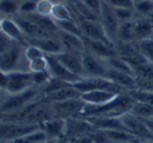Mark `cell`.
Listing matches in <instances>:
<instances>
[{
	"label": "cell",
	"instance_id": "cell-1",
	"mask_svg": "<svg viewBox=\"0 0 153 143\" xmlns=\"http://www.w3.org/2000/svg\"><path fill=\"white\" fill-rule=\"evenodd\" d=\"M38 96V86H33L18 94H7V96L1 101L0 105L1 114L3 116H7L18 113L28 104L37 101Z\"/></svg>",
	"mask_w": 153,
	"mask_h": 143
},
{
	"label": "cell",
	"instance_id": "cell-2",
	"mask_svg": "<svg viewBox=\"0 0 153 143\" xmlns=\"http://www.w3.org/2000/svg\"><path fill=\"white\" fill-rule=\"evenodd\" d=\"M36 86L30 70H16L11 73L1 72V88L7 94H18Z\"/></svg>",
	"mask_w": 153,
	"mask_h": 143
},
{
	"label": "cell",
	"instance_id": "cell-3",
	"mask_svg": "<svg viewBox=\"0 0 153 143\" xmlns=\"http://www.w3.org/2000/svg\"><path fill=\"white\" fill-rule=\"evenodd\" d=\"M24 56V49L22 43L14 42L4 52L0 53V68L3 73H11L16 70H24L21 68V64Z\"/></svg>",
	"mask_w": 153,
	"mask_h": 143
},
{
	"label": "cell",
	"instance_id": "cell-4",
	"mask_svg": "<svg viewBox=\"0 0 153 143\" xmlns=\"http://www.w3.org/2000/svg\"><path fill=\"white\" fill-rule=\"evenodd\" d=\"M125 130L140 140H153V133L147 125L146 121L131 112H126L120 116Z\"/></svg>",
	"mask_w": 153,
	"mask_h": 143
},
{
	"label": "cell",
	"instance_id": "cell-5",
	"mask_svg": "<svg viewBox=\"0 0 153 143\" xmlns=\"http://www.w3.org/2000/svg\"><path fill=\"white\" fill-rule=\"evenodd\" d=\"M41 128V125L25 122L2 121L1 123V140L2 142H13L25 135Z\"/></svg>",
	"mask_w": 153,
	"mask_h": 143
},
{
	"label": "cell",
	"instance_id": "cell-6",
	"mask_svg": "<svg viewBox=\"0 0 153 143\" xmlns=\"http://www.w3.org/2000/svg\"><path fill=\"white\" fill-rule=\"evenodd\" d=\"M49 104L53 109V116L64 118V119L83 116L84 109L86 107V103L82 100L81 97L61 101V102L49 103Z\"/></svg>",
	"mask_w": 153,
	"mask_h": 143
},
{
	"label": "cell",
	"instance_id": "cell-7",
	"mask_svg": "<svg viewBox=\"0 0 153 143\" xmlns=\"http://www.w3.org/2000/svg\"><path fill=\"white\" fill-rule=\"evenodd\" d=\"M74 86L81 94L97 90H106L122 94V91H123V88L105 77H83L79 81L74 83Z\"/></svg>",
	"mask_w": 153,
	"mask_h": 143
},
{
	"label": "cell",
	"instance_id": "cell-8",
	"mask_svg": "<svg viewBox=\"0 0 153 143\" xmlns=\"http://www.w3.org/2000/svg\"><path fill=\"white\" fill-rule=\"evenodd\" d=\"M100 22L109 40L115 44V41L117 40V32H119L121 21L117 18L113 7H110L105 0L103 2L102 11L100 14Z\"/></svg>",
	"mask_w": 153,
	"mask_h": 143
},
{
	"label": "cell",
	"instance_id": "cell-9",
	"mask_svg": "<svg viewBox=\"0 0 153 143\" xmlns=\"http://www.w3.org/2000/svg\"><path fill=\"white\" fill-rule=\"evenodd\" d=\"M84 77H105L106 78L108 65L105 59L97 57L94 54L85 51L83 53Z\"/></svg>",
	"mask_w": 153,
	"mask_h": 143
},
{
	"label": "cell",
	"instance_id": "cell-10",
	"mask_svg": "<svg viewBox=\"0 0 153 143\" xmlns=\"http://www.w3.org/2000/svg\"><path fill=\"white\" fill-rule=\"evenodd\" d=\"M83 53L82 52L72 51V49H65L62 53H60L59 55H56V57L72 74L83 78Z\"/></svg>",
	"mask_w": 153,
	"mask_h": 143
},
{
	"label": "cell",
	"instance_id": "cell-11",
	"mask_svg": "<svg viewBox=\"0 0 153 143\" xmlns=\"http://www.w3.org/2000/svg\"><path fill=\"white\" fill-rule=\"evenodd\" d=\"M115 49L117 55L126 60L133 68L140 64L149 62L140 52L136 44H133L132 42H119V44H115Z\"/></svg>",
	"mask_w": 153,
	"mask_h": 143
},
{
	"label": "cell",
	"instance_id": "cell-12",
	"mask_svg": "<svg viewBox=\"0 0 153 143\" xmlns=\"http://www.w3.org/2000/svg\"><path fill=\"white\" fill-rule=\"evenodd\" d=\"M47 62H48V72L51 77L58 78L60 80H63L68 83H76L79 81L81 77L72 74L70 70H68L59 60L53 55H46Z\"/></svg>",
	"mask_w": 153,
	"mask_h": 143
},
{
	"label": "cell",
	"instance_id": "cell-13",
	"mask_svg": "<svg viewBox=\"0 0 153 143\" xmlns=\"http://www.w3.org/2000/svg\"><path fill=\"white\" fill-rule=\"evenodd\" d=\"M78 23H79L84 38L112 43L109 40L108 37H107L106 33H105L100 21H90V20H85L82 19V18H79ZM112 44H114V43H112Z\"/></svg>",
	"mask_w": 153,
	"mask_h": 143
},
{
	"label": "cell",
	"instance_id": "cell-14",
	"mask_svg": "<svg viewBox=\"0 0 153 143\" xmlns=\"http://www.w3.org/2000/svg\"><path fill=\"white\" fill-rule=\"evenodd\" d=\"M30 39L28 44H33L38 46L44 52L45 55H59L63 51H65V46L62 41L60 40L59 36L43 37V38H27Z\"/></svg>",
	"mask_w": 153,
	"mask_h": 143
},
{
	"label": "cell",
	"instance_id": "cell-15",
	"mask_svg": "<svg viewBox=\"0 0 153 143\" xmlns=\"http://www.w3.org/2000/svg\"><path fill=\"white\" fill-rule=\"evenodd\" d=\"M84 40H85L86 51L94 54L97 57H100L102 59H108V58L117 56L115 45L112 43L87 38H84Z\"/></svg>",
	"mask_w": 153,
	"mask_h": 143
},
{
	"label": "cell",
	"instance_id": "cell-16",
	"mask_svg": "<svg viewBox=\"0 0 153 143\" xmlns=\"http://www.w3.org/2000/svg\"><path fill=\"white\" fill-rule=\"evenodd\" d=\"M119 95L121 94L115 92H111V91L97 90V91H90V92H86L81 94V99L87 105L98 106V105H104L111 102L114 99H117L119 97Z\"/></svg>",
	"mask_w": 153,
	"mask_h": 143
},
{
	"label": "cell",
	"instance_id": "cell-17",
	"mask_svg": "<svg viewBox=\"0 0 153 143\" xmlns=\"http://www.w3.org/2000/svg\"><path fill=\"white\" fill-rule=\"evenodd\" d=\"M41 128L47 135L48 140H57L66 136V119L53 117L41 124Z\"/></svg>",
	"mask_w": 153,
	"mask_h": 143
},
{
	"label": "cell",
	"instance_id": "cell-18",
	"mask_svg": "<svg viewBox=\"0 0 153 143\" xmlns=\"http://www.w3.org/2000/svg\"><path fill=\"white\" fill-rule=\"evenodd\" d=\"M106 78L123 90H127L128 92L136 88V76L108 67Z\"/></svg>",
	"mask_w": 153,
	"mask_h": 143
},
{
	"label": "cell",
	"instance_id": "cell-19",
	"mask_svg": "<svg viewBox=\"0 0 153 143\" xmlns=\"http://www.w3.org/2000/svg\"><path fill=\"white\" fill-rule=\"evenodd\" d=\"M0 28H1V33L7 35L9 38L12 40L16 41L19 43H26V37L24 33L22 32L21 28L19 24L17 23L15 19H11V18H2L1 22H0Z\"/></svg>",
	"mask_w": 153,
	"mask_h": 143
},
{
	"label": "cell",
	"instance_id": "cell-20",
	"mask_svg": "<svg viewBox=\"0 0 153 143\" xmlns=\"http://www.w3.org/2000/svg\"><path fill=\"white\" fill-rule=\"evenodd\" d=\"M80 97H81V93L74 88V84L64 86V88H59L55 92L44 95V99L47 103L61 102V101L69 100V99L80 98Z\"/></svg>",
	"mask_w": 153,
	"mask_h": 143
},
{
	"label": "cell",
	"instance_id": "cell-21",
	"mask_svg": "<svg viewBox=\"0 0 153 143\" xmlns=\"http://www.w3.org/2000/svg\"><path fill=\"white\" fill-rule=\"evenodd\" d=\"M58 36L65 46V49H72V51L82 52V53L86 51L85 40L83 36L70 34L60 30H58Z\"/></svg>",
	"mask_w": 153,
	"mask_h": 143
},
{
	"label": "cell",
	"instance_id": "cell-22",
	"mask_svg": "<svg viewBox=\"0 0 153 143\" xmlns=\"http://www.w3.org/2000/svg\"><path fill=\"white\" fill-rule=\"evenodd\" d=\"M153 35V21L148 18H140L134 20V37L135 40L149 38Z\"/></svg>",
	"mask_w": 153,
	"mask_h": 143
},
{
	"label": "cell",
	"instance_id": "cell-23",
	"mask_svg": "<svg viewBox=\"0 0 153 143\" xmlns=\"http://www.w3.org/2000/svg\"><path fill=\"white\" fill-rule=\"evenodd\" d=\"M117 40L119 42H132L135 40L134 37V21L127 20L120 23L119 32H117Z\"/></svg>",
	"mask_w": 153,
	"mask_h": 143
},
{
	"label": "cell",
	"instance_id": "cell-24",
	"mask_svg": "<svg viewBox=\"0 0 153 143\" xmlns=\"http://www.w3.org/2000/svg\"><path fill=\"white\" fill-rule=\"evenodd\" d=\"M105 61H106L108 67L120 70V72H124V73L130 74V75L136 76L134 68L132 67L126 60H124L122 57H120L119 55L114 56V57L108 58V59H105Z\"/></svg>",
	"mask_w": 153,
	"mask_h": 143
},
{
	"label": "cell",
	"instance_id": "cell-25",
	"mask_svg": "<svg viewBox=\"0 0 153 143\" xmlns=\"http://www.w3.org/2000/svg\"><path fill=\"white\" fill-rule=\"evenodd\" d=\"M74 7L76 12L78 13L80 18L90 21H100V16L97 13H94L89 7L83 2V0H74Z\"/></svg>",
	"mask_w": 153,
	"mask_h": 143
},
{
	"label": "cell",
	"instance_id": "cell-26",
	"mask_svg": "<svg viewBox=\"0 0 153 143\" xmlns=\"http://www.w3.org/2000/svg\"><path fill=\"white\" fill-rule=\"evenodd\" d=\"M130 112L144 120H152L153 119V105L148 104V103H143V102H138V101H134Z\"/></svg>",
	"mask_w": 153,
	"mask_h": 143
},
{
	"label": "cell",
	"instance_id": "cell-27",
	"mask_svg": "<svg viewBox=\"0 0 153 143\" xmlns=\"http://www.w3.org/2000/svg\"><path fill=\"white\" fill-rule=\"evenodd\" d=\"M48 141L49 140L47 138V135L45 134L44 130L42 128H39V130L30 133L21 138L16 139L11 143H47Z\"/></svg>",
	"mask_w": 153,
	"mask_h": 143
},
{
	"label": "cell",
	"instance_id": "cell-28",
	"mask_svg": "<svg viewBox=\"0 0 153 143\" xmlns=\"http://www.w3.org/2000/svg\"><path fill=\"white\" fill-rule=\"evenodd\" d=\"M51 17L53 18L56 22L66 21V20L74 19V18H72V15H71V12H70V10L68 9V7H66L64 3H61V2L55 3Z\"/></svg>",
	"mask_w": 153,
	"mask_h": 143
},
{
	"label": "cell",
	"instance_id": "cell-29",
	"mask_svg": "<svg viewBox=\"0 0 153 143\" xmlns=\"http://www.w3.org/2000/svg\"><path fill=\"white\" fill-rule=\"evenodd\" d=\"M136 46L138 47L140 52L145 56L149 62L153 63V38L149 37V38L140 39V40L136 41Z\"/></svg>",
	"mask_w": 153,
	"mask_h": 143
},
{
	"label": "cell",
	"instance_id": "cell-30",
	"mask_svg": "<svg viewBox=\"0 0 153 143\" xmlns=\"http://www.w3.org/2000/svg\"><path fill=\"white\" fill-rule=\"evenodd\" d=\"M128 94L131 96V98L133 99L134 101L148 103V104L153 105V91H146V90L135 88V90L129 91Z\"/></svg>",
	"mask_w": 153,
	"mask_h": 143
},
{
	"label": "cell",
	"instance_id": "cell-31",
	"mask_svg": "<svg viewBox=\"0 0 153 143\" xmlns=\"http://www.w3.org/2000/svg\"><path fill=\"white\" fill-rule=\"evenodd\" d=\"M58 26V30L63 31L66 33H70V34L79 35V36H83L82 31L80 28V25L78 22H76L74 19L71 20H66V21H60L56 22Z\"/></svg>",
	"mask_w": 153,
	"mask_h": 143
},
{
	"label": "cell",
	"instance_id": "cell-32",
	"mask_svg": "<svg viewBox=\"0 0 153 143\" xmlns=\"http://www.w3.org/2000/svg\"><path fill=\"white\" fill-rule=\"evenodd\" d=\"M134 70H135L136 77L153 82V63L152 62H147V63L135 66Z\"/></svg>",
	"mask_w": 153,
	"mask_h": 143
},
{
	"label": "cell",
	"instance_id": "cell-33",
	"mask_svg": "<svg viewBox=\"0 0 153 143\" xmlns=\"http://www.w3.org/2000/svg\"><path fill=\"white\" fill-rule=\"evenodd\" d=\"M20 3L18 0H1L0 1V11L3 15H13L19 12Z\"/></svg>",
	"mask_w": 153,
	"mask_h": 143
},
{
	"label": "cell",
	"instance_id": "cell-34",
	"mask_svg": "<svg viewBox=\"0 0 153 143\" xmlns=\"http://www.w3.org/2000/svg\"><path fill=\"white\" fill-rule=\"evenodd\" d=\"M28 70H30V73L48 72V62H47L46 56L28 62Z\"/></svg>",
	"mask_w": 153,
	"mask_h": 143
},
{
	"label": "cell",
	"instance_id": "cell-35",
	"mask_svg": "<svg viewBox=\"0 0 153 143\" xmlns=\"http://www.w3.org/2000/svg\"><path fill=\"white\" fill-rule=\"evenodd\" d=\"M53 5H55V3L53 2V0H38L37 1L36 14L41 16L51 17Z\"/></svg>",
	"mask_w": 153,
	"mask_h": 143
},
{
	"label": "cell",
	"instance_id": "cell-36",
	"mask_svg": "<svg viewBox=\"0 0 153 143\" xmlns=\"http://www.w3.org/2000/svg\"><path fill=\"white\" fill-rule=\"evenodd\" d=\"M24 56H25V59L27 62H30L33 60L39 59V58L45 57L44 52L41 49H39L38 46L33 44H28L26 47H24Z\"/></svg>",
	"mask_w": 153,
	"mask_h": 143
},
{
	"label": "cell",
	"instance_id": "cell-37",
	"mask_svg": "<svg viewBox=\"0 0 153 143\" xmlns=\"http://www.w3.org/2000/svg\"><path fill=\"white\" fill-rule=\"evenodd\" d=\"M134 10L143 16H147L153 12V0H138L134 3Z\"/></svg>",
	"mask_w": 153,
	"mask_h": 143
},
{
	"label": "cell",
	"instance_id": "cell-38",
	"mask_svg": "<svg viewBox=\"0 0 153 143\" xmlns=\"http://www.w3.org/2000/svg\"><path fill=\"white\" fill-rule=\"evenodd\" d=\"M37 10V1L35 0H24L20 2L19 12H21L24 15H32L36 13Z\"/></svg>",
	"mask_w": 153,
	"mask_h": 143
},
{
	"label": "cell",
	"instance_id": "cell-39",
	"mask_svg": "<svg viewBox=\"0 0 153 143\" xmlns=\"http://www.w3.org/2000/svg\"><path fill=\"white\" fill-rule=\"evenodd\" d=\"M117 18L121 22L132 20L134 14V9H127V7H113Z\"/></svg>",
	"mask_w": 153,
	"mask_h": 143
},
{
	"label": "cell",
	"instance_id": "cell-40",
	"mask_svg": "<svg viewBox=\"0 0 153 143\" xmlns=\"http://www.w3.org/2000/svg\"><path fill=\"white\" fill-rule=\"evenodd\" d=\"M110 7H127V9H134L133 0H105Z\"/></svg>",
	"mask_w": 153,
	"mask_h": 143
},
{
	"label": "cell",
	"instance_id": "cell-41",
	"mask_svg": "<svg viewBox=\"0 0 153 143\" xmlns=\"http://www.w3.org/2000/svg\"><path fill=\"white\" fill-rule=\"evenodd\" d=\"M83 2L85 3L87 7H89L94 13H97L100 16L104 0H83Z\"/></svg>",
	"mask_w": 153,
	"mask_h": 143
},
{
	"label": "cell",
	"instance_id": "cell-42",
	"mask_svg": "<svg viewBox=\"0 0 153 143\" xmlns=\"http://www.w3.org/2000/svg\"><path fill=\"white\" fill-rule=\"evenodd\" d=\"M138 143H153V140H142Z\"/></svg>",
	"mask_w": 153,
	"mask_h": 143
},
{
	"label": "cell",
	"instance_id": "cell-43",
	"mask_svg": "<svg viewBox=\"0 0 153 143\" xmlns=\"http://www.w3.org/2000/svg\"><path fill=\"white\" fill-rule=\"evenodd\" d=\"M56 1H58V2H63V1H65V0H56Z\"/></svg>",
	"mask_w": 153,
	"mask_h": 143
},
{
	"label": "cell",
	"instance_id": "cell-44",
	"mask_svg": "<svg viewBox=\"0 0 153 143\" xmlns=\"http://www.w3.org/2000/svg\"><path fill=\"white\" fill-rule=\"evenodd\" d=\"M126 143H133V142H126Z\"/></svg>",
	"mask_w": 153,
	"mask_h": 143
}]
</instances>
